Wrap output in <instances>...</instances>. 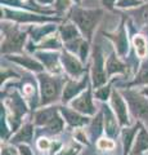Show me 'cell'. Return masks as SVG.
I'll list each match as a JSON object with an SVG mask.
<instances>
[{
    "label": "cell",
    "mask_w": 148,
    "mask_h": 155,
    "mask_svg": "<svg viewBox=\"0 0 148 155\" xmlns=\"http://www.w3.org/2000/svg\"><path fill=\"white\" fill-rule=\"evenodd\" d=\"M67 17L71 22L77 26L81 35L90 43L95 28L103 17V9H85L80 5H75L70 9Z\"/></svg>",
    "instance_id": "1"
},
{
    "label": "cell",
    "mask_w": 148,
    "mask_h": 155,
    "mask_svg": "<svg viewBox=\"0 0 148 155\" xmlns=\"http://www.w3.org/2000/svg\"><path fill=\"white\" fill-rule=\"evenodd\" d=\"M37 81L40 87V105L48 106L54 104L63 94L65 79L58 75H52L46 72L37 74Z\"/></svg>",
    "instance_id": "2"
},
{
    "label": "cell",
    "mask_w": 148,
    "mask_h": 155,
    "mask_svg": "<svg viewBox=\"0 0 148 155\" xmlns=\"http://www.w3.org/2000/svg\"><path fill=\"white\" fill-rule=\"evenodd\" d=\"M2 30L4 32V41H2L3 54L8 56L9 53H22L26 43V32L22 31L17 25H7L5 22H2Z\"/></svg>",
    "instance_id": "3"
},
{
    "label": "cell",
    "mask_w": 148,
    "mask_h": 155,
    "mask_svg": "<svg viewBox=\"0 0 148 155\" xmlns=\"http://www.w3.org/2000/svg\"><path fill=\"white\" fill-rule=\"evenodd\" d=\"M121 94L128 102V107L133 116L139 119V122L148 123V100L146 96L133 89H124L121 91Z\"/></svg>",
    "instance_id": "4"
},
{
    "label": "cell",
    "mask_w": 148,
    "mask_h": 155,
    "mask_svg": "<svg viewBox=\"0 0 148 155\" xmlns=\"http://www.w3.org/2000/svg\"><path fill=\"white\" fill-rule=\"evenodd\" d=\"M90 79H92V85L95 89L106 85L108 80L106 62L102 49L99 45H94L92 51V70H90Z\"/></svg>",
    "instance_id": "5"
},
{
    "label": "cell",
    "mask_w": 148,
    "mask_h": 155,
    "mask_svg": "<svg viewBox=\"0 0 148 155\" xmlns=\"http://www.w3.org/2000/svg\"><path fill=\"white\" fill-rule=\"evenodd\" d=\"M61 62H62V66H63V70L66 71V74L71 78H74V79H76L79 76H84L88 71L77 56L67 52L66 49L62 51L61 53Z\"/></svg>",
    "instance_id": "6"
},
{
    "label": "cell",
    "mask_w": 148,
    "mask_h": 155,
    "mask_svg": "<svg viewBox=\"0 0 148 155\" xmlns=\"http://www.w3.org/2000/svg\"><path fill=\"white\" fill-rule=\"evenodd\" d=\"M4 13L3 18H7V19H11V21L14 22H18V23H39V22H49V21H61L59 18H49V17H45V16H37V14L34 13H26V12H22V11H16V9H11L8 8H2V14Z\"/></svg>",
    "instance_id": "7"
},
{
    "label": "cell",
    "mask_w": 148,
    "mask_h": 155,
    "mask_svg": "<svg viewBox=\"0 0 148 155\" xmlns=\"http://www.w3.org/2000/svg\"><path fill=\"white\" fill-rule=\"evenodd\" d=\"M70 106L83 115H97V107L93 102V92L90 87L71 101Z\"/></svg>",
    "instance_id": "8"
},
{
    "label": "cell",
    "mask_w": 148,
    "mask_h": 155,
    "mask_svg": "<svg viewBox=\"0 0 148 155\" xmlns=\"http://www.w3.org/2000/svg\"><path fill=\"white\" fill-rule=\"evenodd\" d=\"M35 57L52 75H59L63 70V66L61 62V54L54 51H37L35 52Z\"/></svg>",
    "instance_id": "9"
},
{
    "label": "cell",
    "mask_w": 148,
    "mask_h": 155,
    "mask_svg": "<svg viewBox=\"0 0 148 155\" xmlns=\"http://www.w3.org/2000/svg\"><path fill=\"white\" fill-rule=\"evenodd\" d=\"M103 35L108 38L109 40L113 43L115 48H116V52L120 57H125L129 52V38H128V32L125 28V23H124V19L121 21L120 26L116 31L113 32H103Z\"/></svg>",
    "instance_id": "10"
},
{
    "label": "cell",
    "mask_w": 148,
    "mask_h": 155,
    "mask_svg": "<svg viewBox=\"0 0 148 155\" xmlns=\"http://www.w3.org/2000/svg\"><path fill=\"white\" fill-rule=\"evenodd\" d=\"M89 74L87 71V74L84 76H81L80 80H67V83L65 84V88H63V94H62V102L63 104H70L74 98H76L79 94H81L83 92L85 91V87L88 85V81H89Z\"/></svg>",
    "instance_id": "11"
},
{
    "label": "cell",
    "mask_w": 148,
    "mask_h": 155,
    "mask_svg": "<svg viewBox=\"0 0 148 155\" xmlns=\"http://www.w3.org/2000/svg\"><path fill=\"white\" fill-rule=\"evenodd\" d=\"M111 107L115 115L117 116V122L120 123L122 127H128L130 122H129V114H128V105L125 102V98L121 94V92H118L116 89L112 91L111 94Z\"/></svg>",
    "instance_id": "12"
},
{
    "label": "cell",
    "mask_w": 148,
    "mask_h": 155,
    "mask_svg": "<svg viewBox=\"0 0 148 155\" xmlns=\"http://www.w3.org/2000/svg\"><path fill=\"white\" fill-rule=\"evenodd\" d=\"M7 104H8L7 110L9 111V115H8L9 119H7V120L11 123L12 119H14L16 120V128H17V125L20 124L22 115H25L27 113L25 101H23V98L17 93V92H13V94L7 100Z\"/></svg>",
    "instance_id": "13"
},
{
    "label": "cell",
    "mask_w": 148,
    "mask_h": 155,
    "mask_svg": "<svg viewBox=\"0 0 148 155\" xmlns=\"http://www.w3.org/2000/svg\"><path fill=\"white\" fill-rule=\"evenodd\" d=\"M59 111H61L62 116H63L65 122L72 128H80V127H84V125H87V124L90 123V119L88 118L87 115L80 114L79 111L74 110L72 107L61 106Z\"/></svg>",
    "instance_id": "14"
},
{
    "label": "cell",
    "mask_w": 148,
    "mask_h": 155,
    "mask_svg": "<svg viewBox=\"0 0 148 155\" xmlns=\"http://www.w3.org/2000/svg\"><path fill=\"white\" fill-rule=\"evenodd\" d=\"M7 60L14 62V64L20 65L25 69L30 70V71H34V72H43L44 70V66L41 65V62L37 60V58H32L30 56H26V54H8L7 56Z\"/></svg>",
    "instance_id": "15"
},
{
    "label": "cell",
    "mask_w": 148,
    "mask_h": 155,
    "mask_svg": "<svg viewBox=\"0 0 148 155\" xmlns=\"http://www.w3.org/2000/svg\"><path fill=\"white\" fill-rule=\"evenodd\" d=\"M59 107L61 106H54V107L50 106V107H45L36 111L34 116V124L39 125V127H46L59 115Z\"/></svg>",
    "instance_id": "16"
},
{
    "label": "cell",
    "mask_w": 148,
    "mask_h": 155,
    "mask_svg": "<svg viewBox=\"0 0 148 155\" xmlns=\"http://www.w3.org/2000/svg\"><path fill=\"white\" fill-rule=\"evenodd\" d=\"M103 119H104V132L109 138H115L118 134V122H116L115 113L104 105L103 106Z\"/></svg>",
    "instance_id": "17"
},
{
    "label": "cell",
    "mask_w": 148,
    "mask_h": 155,
    "mask_svg": "<svg viewBox=\"0 0 148 155\" xmlns=\"http://www.w3.org/2000/svg\"><path fill=\"white\" fill-rule=\"evenodd\" d=\"M142 127L140 122H138L134 127L131 128H128L125 127L121 130V136H122V146H124V155H128L129 153L131 151V147H133V143L135 141V137L139 129Z\"/></svg>",
    "instance_id": "18"
},
{
    "label": "cell",
    "mask_w": 148,
    "mask_h": 155,
    "mask_svg": "<svg viewBox=\"0 0 148 155\" xmlns=\"http://www.w3.org/2000/svg\"><path fill=\"white\" fill-rule=\"evenodd\" d=\"M106 70L109 78L115 74H126L128 66L118 58V54H116V52H112L106 61Z\"/></svg>",
    "instance_id": "19"
},
{
    "label": "cell",
    "mask_w": 148,
    "mask_h": 155,
    "mask_svg": "<svg viewBox=\"0 0 148 155\" xmlns=\"http://www.w3.org/2000/svg\"><path fill=\"white\" fill-rule=\"evenodd\" d=\"M148 151V130L144 127H140L135 141L133 143L130 155H143Z\"/></svg>",
    "instance_id": "20"
},
{
    "label": "cell",
    "mask_w": 148,
    "mask_h": 155,
    "mask_svg": "<svg viewBox=\"0 0 148 155\" xmlns=\"http://www.w3.org/2000/svg\"><path fill=\"white\" fill-rule=\"evenodd\" d=\"M58 32H59V36L62 39V41H63L65 44H66V43H68V41H72V40H75V39L83 36V35H81V32H80V30L77 28V26H76L74 22H71V21L65 22L63 25L59 27Z\"/></svg>",
    "instance_id": "21"
},
{
    "label": "cell",
    "mask_w": 148,
    "mask_h": 155,
    "mask_svg": "<svg viewBox=\"0 0 148 155\" xmlns=\"http://www.w3.org/2000/svg\"><path fill=\"white\" fill-rule=\"evenodd\" d=\"M32 137H34V125L31 123H27V124H23L22 127L17 130V133L13 136L11 142L12 143H30Z\"/></svg>",
    "instance_id": "22"
},
{
    "label": "cell",
    "mask_w": 148,
    "mask_h": 155,
    "mask_svg": "<svg viewBox=\"0 0 148 155\" xmlns=\"http://www.w3.org/2000/svg\"><path fill=\"white\" fill-rule=\"evenodd\" d=\"M104 132V119H103V113H98L89 123V129L88 134L92 141L95 142V140H99V136Z\"/></svg>",
    "instance_id": "23"
},
{
    "label": "cell",
    "mask_w": 148,
    "mask_h": 155,
    "mask_svg": "<svg viewBox=\"0 0 148 155\" xmlns=\"http://www.w3.org/2000/svg\"><path fill=\"white\" fill-rule=\"evenodd\" d=\"M62 48V39L57 34L46 36L40 44H37L36 49H44V51H58Z\"/></svg>",
    "instance_id": "24"
},
{
    "label": "cell",
    "mask_w": 148,
    "mask_h": 155,
    "mask_svg": "<svg viewBox=\"0 0 148 155\" xmlns=\"http://www.w3.org/2000/svg\"><path fill=\"white\" fill-rule=\"evenodd\" d=\"M55 32V26L54 25H45V26H37L31 28V38L32 41H43L46 36L52 35Z\"/></svg>",
    "instance_id": "25"
},
{
    "label": "cell",
    "mask_w": 148,
    "mask_h": 155,
    "mask_svg": "<svg viewBox=\"0 0 148 155\" xmlns=\"http://www.w3.org/2000/svg\"><path fill=\"white\" fill-rule=\"evenodd\" d=\"M133 45L135 49V54L139 58H146L148 54V41L147 38L142 34H137L133 38Z\"/></svg>",
    "instance_id": "26"
},
{
    "label": "cell",
    "mask_w": 148,
    "mask_h": 155,
    "mask_svg": "<svg viewBox=\"0 0 148 155\" xmlns=\"http://www.w3.org/2000/svg\"><path fill=\"white\" fill-rule=\"evenodd\" d=\"M135 85H148V60H144L139 67V71L135 75L134 80L130 81L128 87H135Z\"/></svg>",
    "instance_id": "27"
},
{
    "label": "cell",
    "mask_w": 148,
    "mask_h": 155,
    "mask_svg": "<svg viewBox=\"0 0 148 155\" xmlns=\"http://www.w3.org/2000/svg\"><path fill=\"white\" fill-rule=\"evenodd\" d=\"M130 14H131V17L135 19L137 23H139V25H147L148 23V3L143 4L142 7L137 8V9L130 11Z\"/></svg>",
    "instance_id": "28"
},
{
    "label": "cell",
    "mask_w": 148,
    "mask_h": 155,
    "mask_svg": "<svg viewBox=\"0 0 148 155\" xmlns=\"http://www.w3.org/2000/svg\"><path fill=\"white\" fill-rule=\"evenodd\" d=\"M144 2L143 0H117L115 8L118 9H126V11H133V9H137L142 7Z\"/></svg>",
    "instance_id": "29"
},
{
    "label": "cell",
    "mask_w": 148,
    "mask_h": 155,
    "mask_svg": "<svg viewBox=\"0 0 148 155\" xmlns=\"http://www.w3.org/2000/svg\"><path fill=\"white\" fill-rule=\"evenodd\" d=\"M111 94H112V88H111L109 84L103 85V87H101V88L95 89V92H94V96L101 101H106L108 98H111Z\"/></svg>",
    "instance_id": "30"
},
{
    "label": "cell",
    "mask_w": 148,
    "mask_h": 155,
    "mask_svg": "<svg viewBox=\"0 0 148 155\" xmlns=\"http://www.w3.org/2000/svg\"><path fill=\"white\" fill-rule=\"evenodd\" d=\"M116 143L113 142L112 138H99L97 141V147L102 151H111L115 149Z\"/></svg>",
    "instance_id": "31"
},
{
    "label": "cell",
    "mask_w": 148,
    "mask_h": 155,
    "mask_svg": "<svg viewBox=\"0 0 148 155\" xmlns=\"http://www.w3.org/2000/svg\"><path fill=\"white\" fill-rule=\"evenodd\" d=\"M80 153V146L77 143H68L67 146L62 147L58 153H57V155H77Z\"/></svg>",
    "instance_id": "32"
},
{
    "label": "cell",
    "mask_w": 148,
    "mask_h": 155,
    "mask_svg": "<svg viewBox=\"0 0 148 155\" xmlns=\"http://www.w3.org/2000/svg\"><path fill=\"white\" fill-rule=\"evenodd\" d=\"M71 2L72 0H55L54 2V12L57 14H62L65 13L67 9L71 8Z\"/></svg>",
    "instance_id": "33"
},
{
    "label": "cell",
    "mask_w": 148,
    "mask_h": 155,
    "mask_svg": "<svg viewBox=\"0 0 148 155\" xmlns=\"http://www.w3.org/2000/svg\"><path fill=\"white\" fill-rule=\"evenodd\" d=\"M22 92H23V96L26 97L27 100H30V98H32L34 97V94H35V87L32 85V83H27V84H25L22 87Z\"/></svg>",
    "instance_id": "34"
},
{
    "label": "cell",
    "mask_w": 148,
    "mask_h": 155,
    "mask_svg": "<svg viewBox=\"0 0 148 155\" xmlns=\"http://www.w3.org/2000/svg\"><path fill=\"white\" fill-rule=\"evenodd\" d=\"M11 78H20V76H18V74H16L14 71L7 69V67L2 69V84L5 83L8 79H11Z\"/></svg>",
    "instance_id": "35"
},
{
    "label": "cell",
    "mask_w": 148,
    "mask_h": 155,
    "mask_svg": "<svg viewBox=\"0 0 148 155\" xmlns=\"http://www.w3.org/2000/svg\"><path fill=\"white\" fill-rule=\"evenodd\" d=\"M50 145H52V142L48 138H45V137L44 138H39V140H37V142H36L37 149L41 150V151H46V150H49Z\"/></svg>",
    "instance_id": "36"
},
{
    "label": "cell",
    "mask_w": 148,
    "mask_h": 155,
    "mask_svg": "<svg viewBox=\"0 0 148 155\" xmlns=\"http://www.w3.org/2000/svg\"><path fill=\"white\" fill-rule=\"evenodd\" d=\"M75 138L79 142L81 143H85V145H88L89 141H88V138H87V134H85V130L84 129H76V132H75Z\"/></svg>",
    "instance_id": "37"
},
{
    "label": "cell",
    "mask_w": 148,
    "mask_h": 155,
    "mask_svg": "<svg viewBox=\"0 0 148 155\" xmlns=\"http://www.w3.org/2000/svg\"><path fill=\"white\" fill-rule=\"evenodd\" d=\"M2 155H17V150L9 145H2Z\"/></svg>",
    "instance_id": "38"
},
{
    "label": "cell",
    "mask_w": 148,
    "mask_h": 155,
    "mask_svg": "<svg viewBox=\"0 0 148 155\" xmlns=\"http://www.w3.org/2000/svg\"><path fill=\"white\" fill-rule=\"evenodd\" d=\"M18 150H20V154L21 155H34V153H32V150L27 146V145H20L18 146Z\"/></svg>",
    "instance_id": "39"
},
{
    "label": "cell",
    "mask_w": 148,
    "mask_h": 155,
    "mask_svg": "<svg viewBox=\"0 0 148 155\" xmlns=\"http://www.w3.org/2000/svg\"><path fill=\"white\" fill-rule=\"evenodd\" d=\"M102 2V5L104 8H107V9H113L115 5H116V3H117V0H101Z\"/></svg>",
    "instance_id": "40"
},
{
    "label": "cell",
    "mask_w": 148,
    "mask_h": 155,
    "mask_svg": "<svg viewBox=\"0 0 148 155\" xmlns=\"http://www.w3.org/2000/svg\"><path fill=\"white\" fill-rule=\"evenodd\" d=\"M62 147V142H52V145H50V149H49V153H50V155H54L58 150Z\"/></svg>",
    "instance_id": "41"
},
{
    "label": "cell",
    "mask_w": 148,
    "mask_h": 155,
    "mask_svg": "<svg viewBox=\"0 0 148 155\" xmlns=\"http://www.w3.org/2000/svg\"><path fill=\"white\" fill-rule=\"evenodd\" d=\"M35 2L41 4V5H52V4H54L55 0H35Z\"/></svg>",
    "instance_id": "42"
},
{
    "label": "cell",
    "mask_w": 148,
    "mask_h": 155,
    "mask_svg": "<svg viewBox=\"0 0 148 155\" xmlns=\"http://www.w3.org/2000/svg\"><path fill=\"white\" fill-rule=\"evenodd\" d=\"M140 93H142L143 96H147V97H148V85L146 87V88H143V89H142Z\"/></svg>",
    "instance_id": "43"
},
{
    "label": "cell",
    "mask_w": 148,
    "mask_h": 155,
    "mask_svg": "<svg viewBox=\"0 0 148 155\" xmlns=\"http://www.w3.org/2000/svg\"><path fill=\"white\" fill-rule=\"evenodd\" d=\"M143 32H144V36H147V39H148V23L143 27Z\"/></svg>",
    "instance_id": "44"
},
{
    "label": "cell",
    "mask_w": 148,
    "mask_h": 155,
    "mask_svg": "<svg viewBox=\"0 0 148 155\" xmlns=\"http://www.w3.org/2000/svg\"><path fill=\"white\" fill-rule=\"evenodd\" d=\"M72 2H74V3H76V4H77V5H80V3H81V0H72Z\"/></svg>",
    "instance_id": "45"
},
{
    "label": "cell",
    "mask_w": 148,
    "mask_h": 155,
    "mask_svg": "<svg viewBox=\"0 0 148 155\" xmlns=\"http://www.w3.org/2000/svg\"><path fill=\"white\" fill-rule=\"evenodd\" d=\"M143 2H144V3H148V0H143Z\"/></svg>",
    "instance_id": "46"
},
{
    "label": "cell",
    "mask_w": 148,
    "mask_h": 155,
    "mask_svg": "<svg viewBox=\"0 0 148 155\" xmlns=\"http://www.w3.org/2000/svg\"><path fill=\"white\" fill-rule=\"evenodd\" d=\"M143 155H148V151H147V153H144V154H143Z\"/></svg>",
    "instance_id": "47"
}]
</instances>
